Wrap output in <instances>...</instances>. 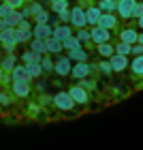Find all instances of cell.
Listing matches in <instances>:
<instances>
[{
	"instance_id": "19",
	"label": "cell",
	"mask_w": 143,
	"mask_h": 150,
	"mask_svg": "<svg viewBox=\"0 0 143 150\" xmlns=\"http://www.w3.org/2000/svg\"><path fill=\"white\" fill-rule=\"evenodd\" d=\"M66 56H69L73 62H86V60H90V54H88L83 47H77V50L66 52Z\"/></svg>"
},
{
	"instance_id": "18",
	"label": "cell",
	"mask_w": 143,
	"mask_h": 150,
	"mask_svg": "<svg viewBox=\"0 0 143 150\" xmlns=\"http://www.w3.org/2000/svg\"><path fill=\"white\" fill-rule=\"evenodd\" d=\"M30 50L32 52H36V54H47L49 50H47V39H39V37H32L30 39Z\"/></svg>"
},
{
	"instance_id": "35",
	"label": "cell",
	"mask_w": 143,
	"mask_h": 150,
	"mask_svg": "<svg viewBox=\"0 0 143 150\" xmlns=\"http://www.w3.org/2000/svg\"><path fill=\"white\" fill-rule=\"evenodd\" d=\"M62 9H69V0H56V2H51V4H49V11H53L56 15H58V13L62 11Z\"/></svg>"
},
{
	"instance_id": "6",
	"label": "cell",
	"mask_w": 143,
	"mask_h": 150,
	"mask_svg": "<svg viewBox=\"0 0 143 150\" xmlns=\"http://www.w3.org/2000/svg\"><path fill=\"white\" fill-rule=\"evenodd\" d=\"M137 2L139 0H118V17L120 19H132Z\"/></svg>"
},
{
	"instance_id": "32",
	"label": "cell",
	"mask_w": 143,
	"mask_h": 150,
	"mask_svg": "<svg viewBox=\"0 0 143 150\" xmlns=\"http://www.w3.org/2000/svg\"><path fill=\"white\" fill-rule=\"evenodd\" d=\"M26 112H28V116H32V118H39L41 112H47V110L39 103V101H32V103H30L28 107H26Z\"/></svg>"
},
{
	"instance_id": "16",
	"label": "cell",
	"mask_w": 143,
	"mask_h": 150,
	"mask_svg": "<svg viewBox=\"0 0 143 150\" xmlns=\"http://www.w3.org/2000/svg\"><path fill=\"white\" fill-rule=\"evenodd\" d=\"M120 41H126V43L135 45V43L139 41V32H137V28H122V30H120Z\"/></svg>"
},
{
	"instance_id": "23",
	"label": "cell",
	"mask_w": 143,
	"mask_h": 150,
	"mask_svg": "<svg viewBox=\"0 0 143 150\" xmlns=\"http://www.w3.org/2000/svg\"><path fill=\"white\" fill-rule=\"evenodd\" d=\"M11 79H30V73L28 69H26V64H15L13 67V71H11ZM32 81V79H30Z\"/></svg>"
},
{
	"instance_id": "26",
	"label": "cell",
	"mask_w": 143,
	"mask_h": 150,
	"mask_svg": "<svg viewBox=\"0 0 143 150\" xmlns=\"http://www.w3.org/2000/svg\"><path fill=\"white\" fill-rule=\"evenodd\" d=\"M41 58H43V56H41V54H36V52H32L30 47L22 54V56H19V60H22L24 64H30V62H41Z\"/></svg>"
},
{
	"instance_id": "4",
	"label": "cell",
	"mask_w": 143,
	"mask_h": 150,
	"mask_svg": "<svg viewBox=\"0 0 143 150\" xmlns=\"http://www.w3.org/2000/svg\"><path fill=\"white\" fill-rule=\"evenodd\" d=\"M69 92H71V97L75 99V103H77V105H88V103H90V90L83 88L79 81L69 88Z\"/></svg>"
},
{
	"instance_id": "5",
	"label": "cell",
	"mask_w": 143,
	"mask_h": 150,
	"mask_svg": "<svg viewBox=\"0 0 143 150\" xmlns=\"http://www.w3.org/2000/svg\"><path fill=\"white\" fill-rule=\"evenodd\" d=\"M73 64H75V62H73L69 56H60V58H56V64H53V73L60 75V77H69L71 71H73Z\"/></svg>"
},
{
	"instance_id": "22",
	"label": "cell",
	"mask_w": 143,
	"mask_h": 150,
	"mask_svg": "<svg viewBox=\"0 0 143 150\" xmlns=\"http://www.w3.org/2000/svg\"><path fill=\"white\" fill-rule=\"evenodd\" d=\"M130 71H132L135 77H143V54L132 56V60H130Z\"/></svg>"
},
{
	"instance_id": "21",
	"label": "cell",
	"mask_w": 143,
	"mask_h": 150,
	"mask_svg": "<svg viewBox=\"0 0 143 150\" xmlns=\"http://www.w3.org/2000/svg\"><path fill=\"white\" fill-rule=\"evenodd\" d=\"M15 54H4L2 56V60H0V67H2V71L6 73V75H11V71H13V67H15L17 62H15Z\"/></svg>"
},
{
	"instance_id": "3",
	"label": "cell",
	"mask_w": 143,
	"mask_h": 150,
	"mask_svg": "<svg viewBox=\"0 0 143 150\" xmlns=\"http://www.w3.org/2000/svg\"><path fill=\"white\" fill-rule=\"evenodd\" d=\"M11 92L15 94L17 99H26V97H30V92H32L30 79H11Z\"/></svg>"
},
{
	"instance_id": "34",
	"label": "cell",
	"mask_w": 143,
	"mask_h": 150,
	"mask_svg": "<svg viewBox=\"0 0 143 150\" xmlns=\"http://www.w3.org/2000/svg\"><path fill=\"white\" fill-rule=\"evenodd\" d=\"M115 52L124 54V56H132V45L126 43V41H120V43H115Z\"/></svg>"
},
{
	"instance_id": "33",
	"label": "cell",
	"mask_w": 143,
	"mask_h": 150,
	"mask_svg": "<svg viewBox=\"0 0 143 150\" xmlns=\"http://www.w3.org/2000/svg\"><path fill=\"white\" fill-rule=\"evenodd\" d=\"M53 54H43V58H41V64H43V69H45V73H53V64H56V60L51 58Z\"/></svg>"
},
{
	"instance_id": "36",
	"label": "cell",
	"mask_w": 143,
	"mask_h": 150,
	"mask_svg": "<svg viewBox=\"0 0 143 150\" xmlns=\"http://www.w3.org/2000/svg\"><path fill=\"white\" fill-rule=\"evenodd\" d=\"M32 19H34V24H47V22H49V9H43L41 13H36Z\"/></svg>"
},
{
	"instance_id": "20",
	"label": "cell",
	"mask_w": 143,
	"mask_h": 150,
	"mask_svg": "<svg viewBox=\"0 0 143 150\" xmlns=\"http://www.w3.org/2000/svg\"><path fill=\"white\" fill-rule=\"evenodd\" d=\"M32 37H34V35H32V28H22V26H15V39H17V43H30Z\"/></svg>"
},
{
	"instance_id": "25",
	"label": "cell",
	"mask_w": 143,
	"mask_h": 150,
	"mask_svg": "<svg viewBox=\"0 0 143 150\" xmlns=\"http://www.w3.org/2000/svg\"><path fill=\"white\" fill-rule=\"evenodd\" d=\"M13 41H17V39H15V26H9V28L0 30V45L13 43Z\"/></svg>"
},
{
	"instance_id": "15",
	"label": "cell",
	"mask_w": 143,
	"mask_h": 150,
	"mask_svg": "<svg viewBox=\"0 0 143 150\" xmlns=\"http://www.w3.org/2000/svg\"><path fill=\"white\" fill-rule=\"evenodd\" d=\"M47 50H49V54L58 56V54H62V52H64V41L51 35L49 39H47Z\"/></svg>"
},
{
	"instance_id": "2",
	"label": "cell",
	"mask_w": 143,
	"mask_h": 150,
	"mask_svg": "<svg viewBox=\"0 0 143 150\" xmlns=\"http://www.w3.org/2000/svg\"><path fill=\"white\" fill-rule=\"evenodd\" d=\"M71 26L75 30H77V28H88V17H86L83 4L71 6Z\"/></svg>"
},
{
	"instance_id": "10",
	"label": "cell",
	"mask_w": 143,
	"mask_h": 150,
	"mask_svg": "<svg viewBox=\"0 0 143 150\" xmlns=\"http://www.w3.org/2000/svg\"><path fill=\"white\" fill-rule=\"evenodd\" d=\"M32 35L39 37V39H49L53 35L51 22H47V24H34V26H32Z\"/></svg>"
},
{
	"instance_id": "30",
	"label": "cell",
	"mask_w": 143,
	"mask_h": 150,
	"mask_svg": "<svg viewBox=\"0 0 143 150\" xmlns=\"http://www.w3.org/2000/svg\"><path fill=\"white\" fill-rule=\"evenodd\" d=\"M75 35L79 37V41H81L83 45H94V43H92V35H90V28H77V30H75Z\"/></svg>"
},
{
	"instance_id": "27",
	"label": "cell",
	"mask_w": 143,
	"mask_h": 150,
	"mask_svg": "<svg viewBox=\"0 0 143 150\" xmlns=\"http://www.w3.org/2000/svg\"><path fill=\"white\" fill-rule=\"evenodd\" d=\"M92 71H98V73H103L105 77H109V75L113 73V69H111V62H109V58H103L100 62L96 64V67H92Z\"/></svg>"
},
{
	"instance_id": "1",
	"label": "cell",
	"mask_w": 143,
	"mask_h": 150,
	"mask_svg": "<svg viewBox=\"0 0 143 150\" xmlns=\"http://www.w3.org/2000/svg\"><path fill=\"white\" fill-rule=\"evenodd\" d=\"M53 105H56L60 112H73L77 103H75V99L71 97L69 90H58L53 94Z\"/></svg>"
},
{
	"instance_id": "50",
	"label": "cell",
	"mask_w": 143,
	"mask_h": 150,
	"mask_svg": "<svg viewBox=\"0 0 143 150\" xmlns=\"http://www.w3.org/2000/svg\"><path fill=\"white\" fill-rule=\"evenodd\" d=\"M137 43H143V32H139V41Z\"/></svg>"
},
{
	"instance_id": "40",
	"label": "cell",
	"mask_w": 143,
	"mask_h": 150,
	"mask_svg": "<svg viewBox=\"0 0 143 150\" xmlns=\"http://www.w3.org/2000/svg\"><path fill=\"white\" fill-rule=\"evenodd\" d=\"M13 94V92H11ZM11 94L9 92H0V105H2V107H9L11 103H13V97H11Z\"/></svg>"
},
{
	"instance_id": "47",
	"label": "cell",
	"mask_w": 143,
	"mask_h": 150,
	"mask_svg": "<svg viewBox=\"0 0 143 150\" xmlns=\"http://www.w3.org/2000/svg\"><path fill=\"white\" fill-rule=\"evenodd\" d=\"M36 92H39V94L45 92V81H39V84H36Z\"/></svg>"
},
{
	"instance_id": "52",
	"label": "cell",
	"mask_w": 143,
	"mask_h": 150,
	"mask_svg": "<svg viewBox=\"0 0 143 150\" xmlns=\"http://www.w3.org/2000/svg\"><path fill=\"white\" fill-rule=\"evenodd\" d=\"M51 2H56V0H49V4H51Z\"/></svg>"
},
{
	"instance_id": "8",
	"label": "cell",
	"mask_w": 143,
	"mask_h": 150,
	"mask_svg": "<svg viewBox=\"0 0 143 150\" xmlns=\"http://www.w3.org/2000/svg\"><path fill=\"white\" fill-rule=\"evenodd\" d=\"M109 62H111L113 73H122V71H126L128 67H130V60H128V56H124V54H118V52L109 58Z\"/></svg>"
},
{
	"instance_id": "38",
	"label": "cell",
	"mask_w": 143,
	"mask_h": 150,
	"mask_svg": "<svg viewBox=\"0 0 143 150\" xmlns=\"http://www.w3.org/2000/svg\"><path fill=\"white\" fill-rule=\"evenodd\" d=\"M79 84L83 86V88H88L90 92H94V90H96V79H90V77H86V79H79Z\"/></svg>"
},
{
	"instance_id": "12",
	"label": "cell",
	"mask_w": 143,
	"mask_h": 150,
	"mask_svg": "<svg viewBox=\"0 0 143 150\" xmlns=\"http://www.w3.org/2000/svg\"><path fill=\"white\" fill-rule=\"evenodd\" d=\"M98 26H103V28H107V30H115L120 26L118 15H115V13H103L100 19H98Z\"/></svg>"
},
{
	"instance_id": "7",
	"label": "cell",
	"mask_w": 143,
	"mask_h": 150,
	"mask_svg": "<svg viewBox=\"0 0 143 150\" xmlns=\"http://www.w3.org/2000/svg\"><path fill=\"white\" fill-rule=\"evenodd\" d=\"M90 35H92V43L98 45V43H105V41H111V30L103 28V26H90Z\"/></svg>"
},
{
	"instance_id": "13",
	"label": "cell",
	"mask_w": 143,
	"mask_h": 150,
	"mask_svg": "<svg viewBox=\"0 0 143 150\" xmlns=\"http://www.w3.org/2000/svg\"><path fill=\"white\" fill-rule=\"evenodd\" d=\"M41 11H43V4L36 2V0H34V2H26V4L22 6V15H24L26 19H32V17H34L36 13H41Z\"/></svg>"
},
{
	"instance_id": "28",
	"label": "cell",
	"mask_w": 143,
	"mask_h": 150,
	"mask_svg": "<svg viewBox=\"0 0 143 150\" xmlns=\"http://www.w3.org/2000/svg\"><path fill=\"white\" fill-rule=\"evenodd\" d=\"M98 6L103 13H118V0H98Z\"/></svg>"
},
{
	"instance_id": "45",
	"label": "cell",
	"mask_w": 143,
	"mask_h": 150,
	"mask_svg": "<svg viewBox=\"0 0 143 150\" xmlns=\"http://www.w3.org/2000/svg\"><path fill=\"white\" fill-rule=\"evenodd\" d=\"M6 77H11V75H6V73L2 71V67H0V86H2L4 81H6Z\"/></svg>"
},
{
	"instance_id": "14",
	"label": "cell",
	"mask_w": 143,
	"mask_h": 150,
	"mask_svg": "<svg viewBox=\"0 0 143 150\" xmlns=\"http://www.w3.org/2000/svg\"><path fill=\"white\" fill-rule=\"evenodd\" d=\"M71 35H75V28L71 24H56L53 26V37H58V39H69Z\"/></svg>"
},
{
	"instance_id": "48",
	"label": "cell",
	"mask_w": 143,
	"mask_h": 150,
	"mask_svg": "<svg viewBox=\"0 0 143 150\" xmlns=\"http://www.w3.org/2000/svg\"><path fill=\"white\" fill-rule=\"evenodd\" d=\"M137 24H139V28H141V30H143V15H141V17H139V19H137Z\"/></svg>"
},
{
	"instance_id": "51",
	"label": "cell",
	"mask_w": 143,
	"mask_h": 150,
	"mask_svg": "<svg viewBox=\"0 0 143 150\" xmlns=\"http://www.w3.org/2000/svg\"><path fill=\"white\" fill-rule=\"evenodd\" d=\"M4 50H2V45H0V60H2V56H4V54H2Z\"/></svg>"
},
{
	"instance_id": "11",
	"label": "cell",
	"mask_w": 143,
	"mask_h": 150,
	"mask_svg": "<svg viewBox=\"0 0 143 150\" xmlns=\"http://www.w3.org/2000/svg\"><path fill=\"white\" fill-rule=\"evenodd\" d=\"M100 15H103V11H100L98 4H88L86 6V17H88V26H96Z\"/></svg>"
},
{
	"instance_id": "42",
	"label": "cell",
	"mask_w": 143,
	"mask_h": 150,
	"mask_svg": "<svg viewBox=\"0 0 143 150\" xmlns=\"http://www.w3.org/2000/svg\"><path fill=\"white\" fill-rule=\"evenodd\" d=\"M143 15V0H139L137 6H135V13H132V19H139Z\"/></svg>"
},
{
	"instance_id": "49",
	"label": "cell",
	"mask_w": 143,
	"mask_h": 150,
	"mask_svg": "<svg viewBox=\"0 0 143 150\" xmlns=\"http://www.w3.org/2000/svg\"><path fill=\"white\" fill-rule=\"evenodd\" d=\"M94 0H81V4H92Z\"/></svg>"
},
{
	"instance_id": "41",
	"label": "cell",
	"mask_w": 143,
	"mask_h": 150,
	"mask_svg": "<svg viewBox=\"0 0 143 150\" xmlns=\"http://www.w3.org/2000/svg\"><path fill=\"white\" fill-rule=\"evenodd\" d=\"M11 9H13V6L9 2H0V17H6L11 13Z\"/></svg>"
},
{
	"instance_id": "46",
	"label": "cell",
	"mask_w": 143,
	"mask_h": 150,
	"mask_svg": "<svg viewBox=\"0 0 143 150\" xmlns=\"http://www.w3.org/2000/svg\"><path fill=\"white\" fill-rule=\"evenodd\" d=\"M9 28V22H6V17H0V30Z\"/></svg>"
},
{
	"instance_id": "17",
	"label": "cell",
	"mask_w": 143,
	"mask_h": 150,
	"mask_svg": "<svg viewBox=\"0 0 143 150\" xmlns=\"http://www.w3.org/2000/svg\"><path fill=\"white\" fill-rule=\"evenodd\" d=\"M96 52H98L100 58H111L115 54V45L111 43V41H105V43H98L96 45Z\"/></svg>"
},
{
	"instance_id": "9",
	"label": "cell",
	"mask_w": 143,
	"mask_h": 150,
	"mask_svg": "<svg viewBox=\"0 0 143 150\" xmlns=\"http://www.w3.org/2000/svg\"><path fill=\"white\" fill-rule=\"evenodd\" d=\"M90 73H92V64L88 62H75L73 64V71H71V77H75V79H86V77H90Z\"/></svg>"
},
{
	"instance_id": "29",
	"label": "cell",
	"mask_w": 143,
	"mask_h": 150,
	"mask_svg": "<svg viewBox=\"0 0 143 150\" xmlns=\"http://www.w3.org/2000/svg\"><path fill=\"white\" fill-rule=\"evenodd\" d=\"M22 19H24L22 9H11V13L6 15V22H9V26H19V24H22Z\"/></svg>"
},
{
	"instance_id": "39",
	"label": "cell",
	"mask_w": 143,
	"mask_h": 150,
	"mask_svg": "<svg viewBox=\"0 0 143 150\" xmlns=\"http://www.w3.org/2000/svg\"><path fill=\"white\" fill-rule=\"evenodd\" d=\"M58 19H60L62 24H71V6H69V9H62V11H60V13H58Z\"/></svg>"
},
{
	"instance_id": "53",
	"label": "cell",
	"mask_w": 143,
	"mask_h": 150,
	"mask_svg": "<svg viewBox=\"0 0 143 150\" xmlns=\"http://www.w3.org/2000/svg\"><path fill=\"white\" fill-rule=\"evenodd\" d=\"M0 2H4V0H0Z\"/></svg>"
},
{
	"instance_id": "37",
	"label": "cell",
	"mask_w": 143,
	"mask_h": 150,
	"mask_svg": "<svg viewBox=\"0 0 143 150\" xmlns=\"http://www.w3.org/2000/svg\"><path fill=\"white\" fill-rule=\"evenodd\" d=\"M39 103H41V105H43L45 110H47L49 105H53V97H49L47 92H41V94H39Z\"/></svg>"
},
{
	"instance_id": "31",
	"label": "cell",
	"mask_w": 143,
	"mask_h": 150,
	"mask_svg": "<svg viewBox=\"0 0 143 150\" xmlns=\"http://www.w3.org/2000/svg\"><path fill=\"white\" fill-rule=\"evenodd\" d=\"M77 47H83V43L79 41V37H77V35H71L69 39H64V50H66V52L77 50Z\"/></svg>"
},
{
	"instance_id": "44",
	"label": "cell",
	"mask_w": 143,
	"mask_h": 150,
	"mask_svg": "<svg viewBox=\"0 0 143 150\" xmlns=\"http://www.w3.org/2000/svg\"><path fill=\"white\" fill-rule=\"evenodd\" d=\"M139 54H143V43H135L132 45V56H139Z\"/></svg>"
},
{
	"instance_id": "43",
	"label": "cell",
	"mask_w": 143,
	"mask_h": 150,
	"mask_svg": "<svg viewBox=\"0 0 143 150\" xmlns=\"http://www.w3.org/2000/svg\"><path fill=\"white\" fill-rule=\"evenodd\" d=\"M4 2H9L13 9H22V6L26 4V0H4Z\"/></svg>"
},
{
	"instance_id": "24",
	"label": "cell",
	"mask_w": 143,
	"mask_h": 150,
	"mask_svg": "<svg viewBox=\"0 0 143 150\" xmlns=\"http://www.w3.org/2000/svg\"><path fill=\"white\" fill-rule=\"evenodd\" d=\"M26 69H28V73H30V79H39V77L45 75V69H43L41 62H30V64H26Z\"/></svg>"
}]
</instances>
